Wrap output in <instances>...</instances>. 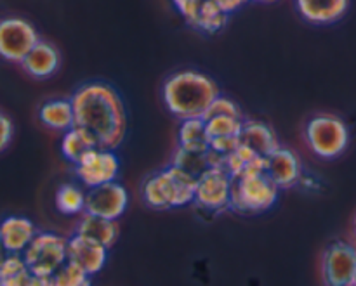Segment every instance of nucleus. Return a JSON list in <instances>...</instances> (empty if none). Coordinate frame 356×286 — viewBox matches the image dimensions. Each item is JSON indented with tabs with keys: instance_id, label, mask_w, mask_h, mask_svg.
Listing matches in <instances>:
<instances>
[{
	"instance_id": "obj_25",
	"label": "nucleus",
	"mask_w": 356,
	"mask_h": 286,
	"mask_svg": "<svg viewBox=\"0 0 356 286\" xmlns=\"http://www.w3.org/2000/svg\"><path fill=\"white\" fill-rule=\"evenodd\" d=\"M209 139L218 137H240L243 120L238 117H214L205 120Z\"/></svg>"
},
{
	"instance_id": "obj_2",
	"label": "nucleus",
	"mask_w": 356,
	"mask_h": 286,
	"mask_svg": "<svg viewBox=\"0 0 356 286\" xmlns=\"http://www.w3.org/2000/svg\"><path fill=\"white\" fill-rule=\"evenodd\" d=\"M165 108L179 120L204 118L219 94V87L205 73L184 69L170 75L162 89Z\"/></svg>"
},
{
	"instance_id": "obj_28",
	"label": "nucleus",
	"mask_w": 356,
	"mask_h": 286,
	"mask_svg": "<svg viewBox=\"0 0 356 286\" xmlns=\"http://www.w3.org/2000/svg\"><path fill=\"white\" fill-rule=\"evenodd\" d=\"M172 2L176 9L181 12V16L195 26L198 19V12H200L202 0H172Z\"/></svg>"
},
{
	"instance_id": "obj_4",
	"label": "nucleus",
	"mask_w": 356,
	"mask_h": 286,
	"mask_svg": "<svg viewBox=\"0 0 356 286\" xmlns=\"http://www.w3.org/2000/svg\"><path fill=\"white\" fill-rule=\"evenodd\" d=\"M278 200V187L264 167H252L233 179L229 208L238 214H263Z\"/></svg>"
},
{
	"instance_id": "obj_6",
	"label": "nucleus",
	"mask_w": 356,
	"mask_h": 286,
	"mask_svg": "<svg viewBox=\"0 0 356 286\" xmlns=\"http://www.w3.org/2000/svg\"><path fill=\"white\" fill-rule=\"evenodd\" d=\"M23 259L31 274L52 276L68 262V239L56 233H37L33 242L23 252Z\"/></svg>"
},
{
	"instance_id": "obj_31",
	"label": "nucleus",
	"mask_w": 356,
	"mask_h": 286,
	"mask_svg": "<svg viewBox=\"0 0 356 286\" xmlns=\"http://www.w3.org/2000/svg\"><path fill=\"white\" fill-rule=\"evenodd\" d=\"M222 12L226 14H232L233 10H236L238 7H242L247 0H212Z\"/></svg>"
},
{
	"instance_id": "obj_34",
	"label": "nucleus",
	"mask_w": 356,
	"mask_h": 286,
	"mask_svg": "<svg viewBox=\"0 0 356 286\" xmlns=\"http://www.w3.org/2000/svg\"><path fill=\"white\" fill-rule=\"evenodd\" d=\"M256 2H264V3H270V2H275V0H256Z\"/></svg>"
},
{
	"instance_id": "obj_8",
	"label": "nucleus",
	"mask_w": 356,
	"mask_h": 286,
	"mask_svg": "<svg viewBox=\"0 0 356 286\" xmlns=\"http://www.w3.org/2000/svg\"><path fill=\"white\" fill-rule=\"evenodd\" d=\"M40 40L37 30L23 17L0 19V58L10 62H23L28 52Z\"/></svg>"
},
{
	"instance_id": "obj_7",
	"label": "nucleus",
	"mask_w": 356,
	"mask_h": 286,
	"mask_svg": "<svg viewBox=\"0 0 356 286\" xmlns=\"http://www.w3.org/2000/svg\"><path fill=\"white\" fill-rule=\"evenodd\" d=\"M233 177L222 165L211 167L197 179L195 203L207 212H221L229 208Z\"/></svg>"
},
{
	"instance_id": "obj_3",
	"label": "nucleus",
	"mask_w": 356,
	"mask_h": 286,
	"mask_svg": "<svg viewBox=\"0 0 356 286\" xmlns=\"http://www.w3.org/2000/svg\"><path fill=\"white\" fill-rule=\"evenodd\" d=\"M197 179L184 170L170 165L155 172L143 183L141 194L145 203L155 210L186 207L195 201Z\"/></svg>"
},
{
	"instance_id": "obj_19",
	"label": "nucleus",
	"mask_w": 356,
	"mask_h": 286,
	"mask_svg": "<svg viewBox=\"0 0 356 286\" xmlns=\"http://www.w3.org/2000/svg\"><path fill=\"white\" fill-rule=\"evenodd\" d=\"M38 118L45 127L52 128V131L66 132L75 125L72 99L45 101L38 110Z\"/></svg>"
},
{
	"instance_id": "obj_5",
	"label": "nucleus",
	"mask_w": 356,
	"mask_h": 286,
	"mask_svg": "<svg viewBox=\"0 0 356 286\" xmlns=\"http://www.w3.org/2000/svg\"><path fill=\"white\" fill-rule=\"evenodd\" d=\"M306 142L316 156L334 160L346 151L350 131L343 118L336 115H316L306 124Z\"/></svg>"
},
{
	"instance_id": "obj_12",
	"label": "nucleus",
	"mask_w": 356,
	"mask_h": 286,
	"mask_svg": "<svg viewBox=\"0 0 356 286\" xmlns=\"http://www.w3.org/2000/svg\"><path fill=\"white\" fill-rule=\"evenodd\" d=\"M108 250L101 243L86 238L82 235L72 236L68 239V260L86 271L89 276H96L104 269L108 260Z\"/></svg>"
},
{
	"instance_id": "obj_30",
	"label": "nucleus",
	"mask_w": 356,
	"mask_h": 286,
	"mask_svg": "<svg viewBox=\"0 0 356 286\" xmlns=\"http://www.w3.org/2000/svg\"><path fill=\"white\" fill-rule=\"evenodd\" d=\"M14 135V125L10 121L9 117H6L3 113H0V153L10 144Z\"/></svg>"
},
{
	"instance_id": "obj_22",
	"label": "nucleus",
	"mask_w": 356,
	"mask_h": 286,
	"mask_svg": "<svg viewBox=\"0 0 356 286\" xmlns=\"http://www.w3.org/2000/svg\"><path fill=\"white\" fill-rule=\"evenodd\" d=\"M56 208L63 215H79L86 212V191L75 184H63L56 191Z\"/></svg>"
},
{
	"instance_id": "obj_11",
	"label": "nucleus",
	"mask_w": 356,
	"mask_h": 286,
	"mask_svg": "<svg viewBox=\"0 0 356 286\" xmlns=\"http://www.w3.org/2000/svg\"><path fill=\"white\" fill-rule=\"evenodd\" d=\"M129 207V193L120 183L103 184V186L90 187L86 193V212L83 214L96 215V217L118 221Z\"/></svg>"
},
{
	"instance_id": "obj_14",
	"label": "nucleus",
	"mask_w": 356,
	"mask_h": 286,
	"mask_svg": "<svg viewBox=\"0 0 356 286\" xmlns=\"http://www.w3.org/2000/svg\"><path fill=\"white\" fill-rule=\"evenodd\" d=\"M299 16L309 24H334L346 16L350 0H294Z\"/></svg>"
},
{
	"instance_id": "obj_23",
	"label": "nucleus",
	"mask_w": 356,
	"mask_h": 286,
	"mask_svg": "<svg viewBox=\"0 0 356 286\" xmlns=\"http://www.w3.org/2000/svg\"><path fill=\"white\" fill-rule=\"evenodd\" d=\"M30 278L31 271L24 262L23 255L10 253L0 267V286H26Z\"/></svg>"
},
{
	"instance_id": "obj_16",
	"label": "nucleus",
	"mask_w": 356,
	"mask_h": 286,
	"mask_svg": "<svg viewBox=\"0 0 356 286\" xmlns=\"http://www.w3.org/2000/svg\"><path fill=\"white\" fill-rule=\"evenodd\" d=\"M21 65H23L24 72L33 76V78H49L59 69L61 56H59V51L54 45L49 44V42L38 40Z\"/></svg>"
},
{
	"instance_id": "obj_24",
	"label": "nucleus",
	"mask_w": 356,
	"mask_h": 286,
	"mask_svg": "<svg viewBox=\"0 0 356 286\" xmlns=\"http://www.w3.org/2000/svg\"><path fill=\"white\" fill-rule=\"evenodd\" d=\"M226 21H228V14L222 12L212 0H202L200 12H198L195 26L204 30L205 33H216V31L225 28Z\"/></svg>"
},
{
	"instance_id": "obj_27",
	"label": "nucleus",
	"mask_w": 356,
	"mask_h": 286,
	"mask_svg": "<svg viewBox=\"0 0 356 286\" xmlns=\"http://www.w3.org/2000/svg\"><path fill=\"white\" fill-rule=\"evenodd\" d=\"M214 117H238L242 118V111H240L238 104L235 101L228 99V97H222L218 96L212 104L209 106L207 113H205L204 120H209V118H214Z\"/></svg>"
},
{
	"instance_id": "obj_32",
	"label": "nucleus",
	"mask_w": 356,
	"mask_h": 286,
	"mask_svg": "<svg viewBox=\"0 0 356 286\" xmlns=\"http://www.w3.org/2000/svg\"><path fill=\"white\" fill-rule=\"evenodd\" d=\"M26 286H52V280L51 276H37V274H31Z\"/></svg>"
},
{
	"instance_id": "obj_21",
	"label": "nucleus",
	"mask_w": 356,
	"mask_h": 286,
	"mask_svg": "<svg viewBox=\"0 0 356 286\" xmlns=\"http://www.w3.org/2000/svg\"><path fill=\"white\" fill-rule=\"evenodd\" d=\"M179 146L191 151H209L211 139L204 118H188L179 127Z\"/></svg>"
},
{
	"instance_id": "obj_13",
	"label": "nucleus",
	"mask_w": 356,
	"mask_h": 286,
	"mask_svg": "<svg viewBox=\"0 0 356 286\" xmlns=\"http://www.w3.org/2000/svg\"><path fill=\"white\" fill-rule=\"evenodd\" d=\"M270 179L277 184L278 190H289L294 187L302 177L301 160L292 149L278 148L266 156V167H264Z\"/></svg>"
},
{
	"instance_id": "obj_15",
	"label": "nucleus",
	"mask_w": 356,
	"mask_h": 286,
	"mask_svg": "<svg viewBox=\"0 0 356 286\" xmlns=\"http://www.w3.org/2000/svg\"><path fill=\"white\" fill-rule=\"evenodd\" d=\"M37 233L33 222L23 215H9L0 222V242L13 255H23Z\"/></svg>"
},
{
	"instance_id": "obj_18",
	"label": "nucleus",
	"mask_w": 356,
	"mask_h": 286,
	"mask_svg": "<svg viewBox=\"0 0 356 286\" xmlns=\"http://www.w3.org/2000/svg\"><path fill=\"white\" fill-rule=\"evenodd\" d=\"M76 235H82L86 238L101 243L106 249H111L117 243L118 236H120V226H118L117 221L83 214L79 226H76Z\"/></svg>"
},
{
	"instance_id": "obj_17",
	"label": "nucleus",
	"mask_w": 356,
	"mask_h": 286,
	"mask_svg": "<svg viewBox=\"0 0 356 286\" xmlns=\"http://www.w3.org/2000/svg\"><path fill=\"white\" fill-rule=\"evenodd\" d=\"M240 142L252 149L256 155L263 156V158H266L275 149L280 148L273 128L259 120L243 121L242 132H240Z\"/></svg>"
},
{
	"instance_id": "obj_9",
	"label": "nucleus",
	"mask_w": 356,
	"mask_h": 286,
	"mask_svg": "<svg viewBox=\"0 0 356 286\" xmlns=\"http://www.w3.org/2000/svg\"><path fill=\"white\" fill-rule=\"evenodd\" d=\"M120 172V160L113 149L92 148L75 163V174L86 187L103 186L117 180Z\"/></svg>"
},
{
	"instance_id": "obj_1",
	"label": "nucleus",
	"mask_w": 356,
	"mask_h": 286,
	"mask_svg": "<svg viewBox=\"0 0 356 286\" xmlns=\"http://www.w3.org/2000/svg\"><path fill=\"white\" fill-rule=\"evenodd\" d=\"M75 127L83 128L104 149H117L127 132V115L122 97L111 85L90 82L79 87L72 97Z\"/></svg>"
},
{
	"instance_id": "obj_35",
	"label": "nucleus",
	"mask_w": 356,
	"mask_h": 286,
	"mask_svg": "<svg viewBox=\"0 0 356 286\" xmlns=\"http://www.w3.org/2000/svg\"><path fill=\"white\" fill-rule=\"evenodd\" d=\"M353 229H355V235H356V217H355V221H353Z\"/></svg>"
},
{
	"instance_id": "obj_20",
	"label": "nucleus",
	"mask_w": 356,
	"mask_h": 286,
	"mask_svg": "<svg viewBox=\"0 0 356 286\" xmlns=\"http://www.w3.org/2000/svg\"><path fill=\"white\" fill-rule=\"evenodd\" d=\"M92 148H99L96 139H94L89 132L83 131V128L80 127H75V125H73L72 128H68L61 139L63 156L72 163L79 162V160Z\"/></svg>"
},
{
	"instance_id": "obj_33",
	"label": "nucleus",
	"mask_w": 356,
	"mask_h": 286,
	"mask_svg": "<svg viewBox=\"0 0 356 286\" xmlns=\"http://www.w3.org/2000/svg\"><path fill=\"white\" fill-rule=\"evenodd\" d=\"M9 255H10V253L7 252V250H6V246H3V243L0 242V267L3 266V262H6V260H7V257H9Z\"/></svg>"
},
{
	"instance_id": "obj_36",
	"label": "nucleus",
	"mask_w": 356,
	"mask_h": 286,
	"mask_svg": "<svg viewBox=\"0 0 356 286\" xmlns=\"http://www.w3.org/2000/svg\"><path fill=\"white\" fill-rule=\"evenodd\" d=\"M353 286H356V274H355V281H353Z\"/></svg>"
},
{
	"instance_id": "obj_29",
	"label": "nucleus",
	"mask_w": 356,
	"mask_h": 286,
	"mask_svg": "<svg viewBox=\"0 0 356 286\" xmlns=\"http://www.w3.org/2000/svg\"><path fill=\"white\" fill-rule=\"evenodd\" d=\"M240 146V137H218L211 139V149L214 153H218L219 156H226L229 153L235 151Z\"/></svg>"
},
{
	"instance_id": "obj_10",
	"label": "nucleus",
	"mask_w": 356,
	"mask_h": 286,
	"mask_svg": "<svg viewBox=\"0 0 356 286\" xmlns=\"http://www.w3.org/2000/svg\"><path fill=\"white\" fill-rule=\"evenodd\" d=\"M356 274V249L343 239H336L322 257V278L325 286H353Z\"/></svg>"
},
{
	"instance_id": "obj_26",
	"label": "nucleus",
	"mask_w": 356,
	"mask_h": 286,
	"mask_svg": "<svg viewBox=\"0 0 356 286\" xmlns=\"http://www.w3.org/2000/svg\"><path fill=\"white\" fill-rule=\"evenodd\" d=\"M51 280L52 286H92V276L70 260L52 274Z\"/></svg>"
}]
</instances>
